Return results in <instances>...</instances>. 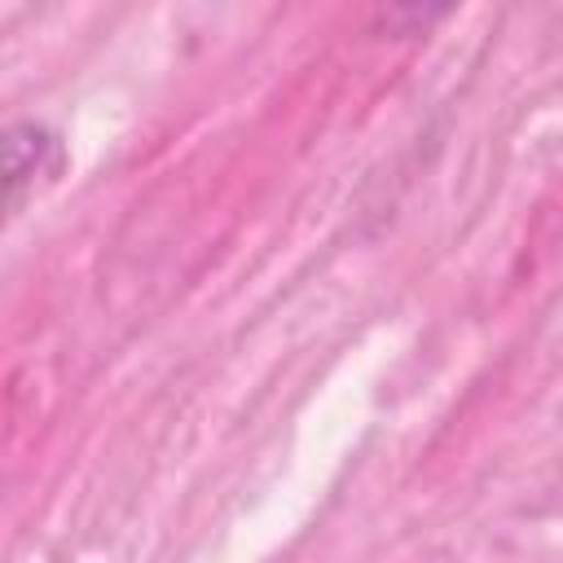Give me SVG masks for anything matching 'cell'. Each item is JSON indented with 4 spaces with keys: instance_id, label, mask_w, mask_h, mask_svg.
Returning a JSON list of instances; mask_svg holds the SVG:
<instances>
[{
    "instance_id": "obj_1",
    "label": "cell",
    "mask_w": 563,
    "mask_h": 563,
    "mask_svg": "<svg viewBox=\"0 0 563 563\" xmlns=\"http://www.w3.org/2000/svg\"><path fill=\"white\" fill-rule=\"evenodd\" d=\"M0 158H4V198H9V211H18L35 172H44V163H57V136L31 119L9 123L0 141Z\"/></svg>"
}]
</instances>
